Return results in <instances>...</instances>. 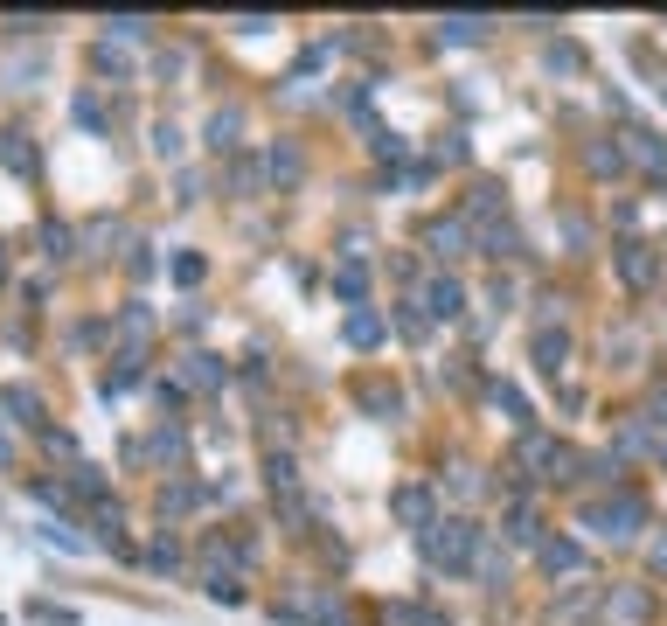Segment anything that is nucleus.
<instances>
[{"mask_svg":"<svg viewBox=\"0 0 667 626\" xmlns=\"http://www.w3.org/2000/svg\"><path fill=\"white\" fill-rule=\"evenodd\" d=\"M188 383H195V390H216V383H223L216 355H188Z\"/></svg>","mask_w":667,"mask_h":626,"instance_id":"4468645a","label":"nucleus"},{"mask_svg":"<svg viewBox=\"0 0 667 626\" xmlns=\"http://www.w3.org/2000/svg\"><path fill=\"white\" fill-rule=\"evenodd\" d=\"M0 404H7L21 425H42V397H35L28 383H7V390H0Z\"/></svg>","mask_w":667,"mask_h":626,"instance_id":"6e6552de","label":"nucleus"},{"mask_svg":"<svg viewBox=\"0 0 667 626\" xmlns=\"http://www.w3.org/2000/svg\"><path fill=\"white\" fill-rule=\"evenodd\" d=\"M237 133H244V112H216V119H209V147H216V154H230Z\"/></svg>","mask_w":667,"mask_h":626,"instance_id":"9b49d317","label":"nucleus"},{"mask_svg":"<svg viewBox=\"0 0 667 626\" xmlns=\"http://www.w3.org/2000/svg\"><path fill=\"white\" fill-rule=\"evenodd\" d=\"M7 453H14V446H7V432H0V460H7Z\"/></svg>","mask_w":667,"mask_h":626,"instance_id":"b1692460","label":"nucleus"},{"mask_svg":"<svg viewBox=\"0 0 667 626\" xmlns=\"http://www.w3.org/2000/svg\"><path fill=\"white\" fill-rule=\"evenodd\" d=\"M390 508H397L410 529H431V494H424V487H397V494H390Z\"/></svg>","mask_w":667,"mask_h":626,"instance_id":"423d86ee","label":"nucleus"},{"mask_svg":"<svg viewBox=\"0 0 667 626\" xmlns=\"http://www.w3.org/2000/svg\"><path fill=\"white\" fill-rule=\"evenodd\" d=\"M640 515H647L640 494H619V501H591V508H584V522H591L598 536H612V543H626V536L640 529Z\"/></svg>","mask_w":667,"mask_h":626,"instance_id":"f03ea898","label":"nucleus"},{"mask_svg":"<svg viewBox=\"0 0 667 626\" xmlns=\"http://www.w3.org/2000/svg\"><path fill=\"white\" fill-rule=\"evenodd\" d=\"M271 174H299V154L292 147H271Z\"/></svg>","mask_w":667,"mask_h":626,"instance_id":"4be33fe9","label":"nucleus"},{"mask_svg":"<svg viewBox=\"0 0 667 626\" xmlns=\"http://www.w3.org/2000/svg\"><path fill=\"white\" fill-rule=\"evenodd\" d=\"M334 293H341L348 307H362V293H369V265H362V258H341V265H334Z\"/></svg>","mask_w":667,"mask_h":626,"instance_id":"20e7f679","label":"nucleus"},{"mask_svg":"<svg viewBox=\"0 0 667 626\" xmlns=\"http://www.w3.org/2000/svg\"><path fill=\"white\" fill-rule=\"evenodd\" d=\"M362 404H369V411H397V383H390V390H383V383H362Z\"/></svg>","mask_w":667,"mask_h":626,"instance_id":"f3484780","label":"nucleus"},{"mask_svg":"<svg viewBox=\"0 0 667 626\" xmlns=\"http://www.w3.org/2000/svg\"><path fill=\"white\" fill-rule=\"evenodd\" d=\"M626 140H633V154L647 160L654 174H667V154H661V147H654V133H626Z\"/></svg>","mask_w":667,"mask_h":626,"instance_id":"2eb2a0df","label":"nucleus"},{"mask_svg":"<svg viewBox=\"0 0 667 626\" xmlns=\"http://www.w3.org/2000/svg\"><path fill=\"white\" fill-rule=\"evenodd\" d=\"M105 28H112V35H126V42H133V35H146V28H153V21H146V14H112V21H105Z\"/></svg>","mask_w":667,"mask_h":626,"instance_id":"a211bd4d","label":"nucleus"},{"mask_svg":"<svg viewBox=\"0 0 667 626\" xmlns=\"http://www.w3.org/2000/svg\"><path fill=\"white\" fill-rule=\"evenodd\" d=\"M438 35H452V42H480V35H487V14H445Z\"/></svg>","mask_w":667,"mask_h":626,"instance_id":"9d476101","label":"nucleus"},{"mask_svg":"<svg viewBox=\"0 0 667 626\" xmlns=\"http://www.w3.org/2000/svg\"><path fill=\"white\" fill-rule=\"evenodd\" d=\"M654 571H667V536H661V543H654Z\"/></svg>","mask_w":667,"mask_h":626,"instance_id":"5701e85b","label":"nucleus"},{"mask_svg":"<svg viewBox=\"0 0 667 626\" xmlns=\"http://www.w3.org/2000/svg\"><path fill=\"white\" fill-rule=\"evenodd\" d=\"M563 355H570V341H563V334H535V362H542L549 376L563 369Z\"/></svg>","mask_w":667,"mask_h":626,"instance_id":"ddd939ff","label":"nucleus"},{"mask_svg":"<svg viewBox=\"0 0 667 626\" xmlns=\"http://www.w3.org/2000/svg\"><path fill=\"white\" fill-rule=\"evenodd\" d=\"M174 279H181V286H195V279H202V258H195V251H188V258H174Z\"/></svg>","mask_w":667,"mask_h":626,"instance_id":"412c9836","label":"nucleus"},{"mask_svg":"<svg viewBox=\"0 0 667 626\" xmlns=\"http://www.w3.org/2000/svg\"><path fill=\"white\" fill-rule=\"evenodd\" d=\"M0 160H7L14 174H35V147H28V133H0Z\"/></svg>","mask_w":667,"mask_h":626,"instance_id":"1a4fd4ad","label":"nucleus"},{"mask_svg":"<svg viewBox=\"0 0 667 626\" xmlns=\"http://www.w3.org/2000/svg\"><path fill=\"white\" fill-rule=\"evenodd\" d=\"M42 244H49V258H63V251H70V230H63V223H49V230H42Z\"/></svg>","mask_w":667,"mask_h":626,"instance_id":"aec40b11","label":"nucleus"},{"mask_svg":"<svg viewBox=\"0 0 667 626\" xmlns=\"http://www.w3.org/2000/svg\"><path fill=\"white\" fill-rule=\"evenodd\" d=\"M612 258H619V279H626V286H633V293H647V286H654V272H661V265H654V251H647V244H619V251H612Z\"/></svg>","mask_w":667,"mask_h":626,"instance_id":"7ed1b4c3","label":"nucleus"},{"mask_svg":"<svg viewBox=\"0 0 667 626\" xmlns=\"http://www.w3.org/2000/svg\"><path fill=\"white\" fill-rule=\"evenodd\" d=\"M431 244H438V251H445V258H452V251H459V244H466V223H431Z\"/></svg>","mask_w":667,"mask_h":626,"instance_id":"dca6fc26","label":"nucleus"},{"mask_svg":"<svg viewBox=\"0 0 667 626\" xmlns=\"http://www.w3.org/2000/svg\"><path fill=\"white\" fill-rule=\"evenodd\" d=\"M542 564H549V578H570V571H584V550L570 536H549L542 543Z\"/></svg>","mask_w":667,"mask_h":626,"instance_id":"39448f33","label":"nucleus"},{"mask_svg":"<svg viewBox=\"0 0 667 626\" xmlns=\"http://www.w3.org/2000/svg\"><path fill=\"white\" fill-rule=\"evenodd\" d=\"M348 341H355V348H376V341H383V320H376L369 307H355L348 313Z\"/></svg>","mask_w":667,"mask_h":626,"instance_id":"f8f14e48","label":"nucleus"},{"mask_svg":"<svg viewBox=\"0 0 667 626\" xmlns=\"http://www.w3.org/2000/svg\"><path fill=\"white\" fill-rule=\"evenodd\" d=\"M0 279H7V251H0Z\"/></svg>","mask_w":667,"mask_h":626,"instance_id":"393cba45","label":"nucleus"},{"mask_svg":"<svg viewBox=\"0 0 667 626\" xmlns=\"http://www.w3.org/2000/svg\"><path fill=\"white\" fill-rule=\"evenodd\" d=\"M424 307L438 313V320H452V313L466 307V293H459V279H431V286H424Z\"/></svg>","mask_w":667,"mask_h":626,"instance_id":"0eeeda50","label":"nucleus"},{"mask_svg":"<svg viewBox=\"0 0 667 626\" xmlns=\"http://www.w3.org/2000/svg\"><path fill=\"white\" fill-rule=\"evenodd\" d=\"M153 154L174 160V154H181V133H174V126H153Z\"/></svg>","mask_w":667,"mask_h":626,"instance_id":"6ab92c4d","label":"nucleus"},{"mask_svg":"<svg viewBox=\"0 0 667 626\" xmlns=\"http://www.w3.org/2000/svg\"><path fill=\"white\" fill-rule=\"evenodd\" d=\"M473 550H480V529H473L466 515H452V522H431V529H424V557H431V564H445V571H466V564H473Z\"/></svg>","mask_w":667,"mask_h":626,"instance_id":"f257e3e1","label":"nucleus"}]
</instances>
